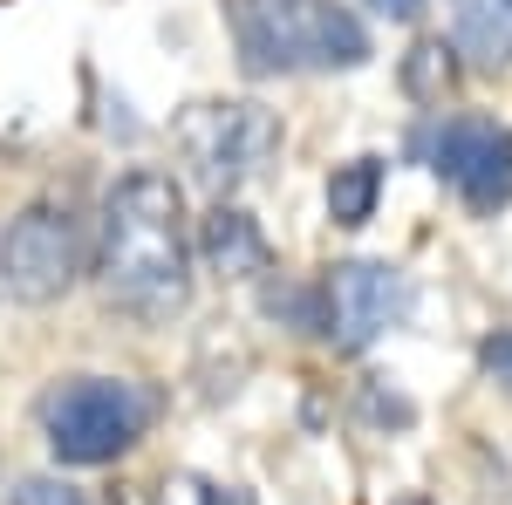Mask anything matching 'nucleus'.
<instances>
[{
	"label": "nucleus",
	"mask_w": 512,
	"mask_h": 505,
	"mask_svg": "<svg viewBox=\"0 0 512 505\" xmlns=\"http://www.w3.org/2000/svg\"><path fill=\"white\" fill-rule=\"evenodd\" d=\"M96 273H103V294L137 321L185 314V301H192V239H185V198L164 171H123L103 192Z\"/></svg>",
	"instance_id": "obj_1"
},
{
	"label": "nucleus",
	"mask_w": 512,
	"mask_h": 505,
	"mask_svg": "<svg viewBox=\"0 0 512 505\" xmlns=\"http://www.w3.org/2000/svg\"><path fill=\"white\" fill-rule=\"evenodd\" d=\"M226 28L246 76H315L369 62V35L342 0H226Z\"/></svg>",
	"instance_id": "obj_2"
},
{
	"label": "nucleus",
	"mask_w": 512,
	"mask_h": 505,
	"mask_svg": "<svg viewBox=\"0 0 512 505\" xmlns=\"http://www.w3.org/2000/svg\"><path fill=\"white\" fill-rule=\"evenodd\" d=\"M171 151L185 164V178L205 185L212 198H233L239 185H253L280 151V117L246 103V96H212L192 103L171 123Z\"/></svg>",
	"instance_id": "obj_3"
},
{
	"label": "nucleus",
	"mask_w": 512,
	"mask_h": 505,
	"mask_svg": "<svg viewBox=\"0 0 512 505\" xmlns=\"http://www.w3.org/2000/svg\"><path fill=\"white\" fill-rule=\"evenodd\" d=\"M158 417L151 389L123 383V376H69L62 389H48L41 403V437L62 465H110L123 458Z\"/></svg>",
	"instance_id": "obj_4"
},
{
	"label": "nucleus",
	"mask_w": 512,
	"mask_h": 505,
	"mask_svg": "<svg viewBox=\"0 0 512 505\" xmlns=\"http://www.w3.org/2000/svg\"><path fill=\"white\" fill-rule=\"evenodd\" d=\"M82 260H89V239H82V219L69 198H35L0 233V287L28 308L62 301L82 280Z\"/></svg>",
	"instance_id": "obj_5"
},
{
	"label": "nucleus",
	"mask_w": 512,
	"mask_h": 505,
	"mask_svg": "<svg viewBox=\"0 0 512 505\" xmlns=\"http://www.w3.org/2000/svg\"><path fill=\"white\" fill-rule=\"evenodd\" d=\"M431 171L472 212L512 205V130L499 117H444L431 130Z\"/></svg>",
	"instance_id": "obj_6"
},
{
	"label": "nucleus",
	"mask_w": 512,
	"mask_h": 505,
	"mask_svg": "<svg viewBox=\"0 0 512 505\" xmlns=\"http://www.w3.org/2000/svg\"><path fill=\"white\" fill-rule=\"evenodd\" d=\"M403 308V280H396L383 260H342L328 267L321 280V314H315V335L342 355H362Z\"/></svg>",
	"instance_id": "obj_7"
},
{
	"label": "nucleus",
	"mask_w": 512,
	"mask_h": 505,
	"mask_svg": "<svg viewBox=\"0 0 512 505\" xmlns=\"http://www.w3.org/2000/svg\"><path fill=\"white\" fill-rule=\"evenodd\" d=\"M198 253H205V267L219 273V280H260V273H274V246H267V233L253 226V212H239V205H226V198L205 212Z\"/></svg>",
	"instance_id": "obj_8"
},
{
	"label": "nucleus",
	"mask_w": 512,
	"mask_h": 505,
	"mask_svg": "<svg viewBox=\"0 0 512 505\" xmlns=\"http://www.w3.org/2000/svg\"><path fill=\"white\" fill-rule=\"evenodd\" d=\"M376 198H383V157L335 164V178H328V219L335 226H369L376 219Z\"/></svg>",
	"instance_id": "obj_9"
},
{
	"label": "nucleus",
	"mask_w": 512,
	"mask_h": 505,
	"mask_svg": "<svg viewBox=\"0 0 512 505\" xmlns=\"http://www.w3.org/2000/svg\"><path fill=\"white\" fill-rule=\"evenodd\" d=\"M403 82H410L417 103H444L458 89V48L451 41H417L410 62H403Z\"/></svg>",
	"instance_id": "obj_10"
},
{
	"label": "nucleus",
	"mask_w": 512,
	"mask_h": 505,
	"mask_svg": "<svg viewBox=\"0 0 512 505\" xmlns=\"http://www.w3.org/2000/svg\"><path fill=\"white\" fill-rule=\"evenodd\" d=\"M492 7H499V0H465V35H472L485 69H506L512 62V7L499 21H492Z\"/></svg>",
	"instance_id": "obj_11"
},
{
	"label": "nucleus",
	"mask_w": 512,
	"mask_h": 505,
	"mask_svg": "<svg viewBox=\"0 0 512 505\" xmlns=\"http://www.w3.org/2000/svg\"><path fill=\"white\" fill-rule=\"evenodd\" d=\"M158 505H253V492H239L226 478H205V471H171L158 485Z\"/></svg>",
	"instance_id": "obj_12"
},
{
	"label": "nucleus",
	"mask_w": 512,
	"mask_h": 505,
	"mask_svg": "<svg viewBox=\"0 0 512 505\" xmlns=\"http://www.w3.org/2000/svg\"><path fill=\"white\" fill-rule=\"evenodd\" d=\"M14 505H89V499H82L76 485H62V478H21Z\"/></svg>",
	"instance_id": "obj_13"
},
{
	"label": "nucleus",
	"mask_w": 512,
	"mask_h": 505,
	"mask_svg": "<svg viewBox=\"0 0 512 505\" xmlns=\"http://www.w3.org/2000/svg\"><path fill=\"white\" fill-rule=\"evenodd\" d=\"M478 369H485L499 389H512V328H499V335L478 342Z\"/></svg>",
	"instance_id": "obj_14"
},
{
	"label": "nucleus",
	"mask_w": 512,
	"mask_h": 505,
	"mask_svg": "<svg viewBox=\"0 0 512 505\" xmlns=\"http://www.w3.org/2000/svg\"><path fill=\"white\" fill-rule=\"evenodd\" d=\"M369 7H376V14H390V21H403V14H417L424 0H369Z\"/></svg>",
	"instance_id": "obj_15"
},
{
	"label": "nucleus",
	"mask_w": 512,
	"mask_h": 505,
	"mask_svg": "<svg viewBox=\"0 0 512 505\" xmlns=\"http://www.w3.org/2000/svg\"><path fill=\"white\" fill-rule=\"evenodd\" d=\"M506 7H512V0H506Z\"/></svg>",
	"instance_id": "obj_16"
}]
</instances>
